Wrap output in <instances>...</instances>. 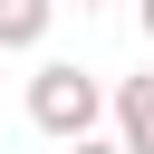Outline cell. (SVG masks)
Segmentation results:
<instances>
[{
	"instance_id": "cell-2",
	"label": "cell",
	"mask_w": 154,
	"mask_h": 154,
	"mask_svg": "<svg viewBox=\"0 0 154 154\" xmlns=\"http://www.w3.org/2000/svg\"><path fill=\"white\" fill-rule=\"evenodd\" d=\"M116 144L125 154H154V67L116 87Z\"/></svg>"
},
{
	"instance_id": "cell-4",
	"label": "cell",
	"mask_w": 154,
	"mask_h": 154,
	"mask_svg": "<svg viewBox=\"0 0 154 154\" xmlns=\"http://www.w3.org/2000/svg\"><path fill=\"white\" fill-rule=\"evenodd\" d=\"M67 154H125V144H116V135H77Z\"/></svg>"
},
{
	"instance_id": "cell-1",
	"label": "cell",
	"mask_w": 154,
	"mask_h": 154,
	"mask_svg": "<svg viewBox=\"0 0 154 154\" xmlns=\"http://www.w3.org/2000/svg\"><path fill=\"white\" fill-rule=\"evenodd\" d=\"M96 116H116V96H106L77 58H38V77H29V125L58 135V144H77V135H96Z\"/></svg>"
},
{
	"instance_id": "cell-6",
	"label": "cell",
	"mask_w": 154,
	"mask_h": 154,
	"mask_svg": "<svg viewBox=\"0 0 154 154\" xmlns=\"http://www.w3.org/2000/svg\"><path fill=\"white\" fill-rule=\"evenodd\" d=\"M77 10H96V0H77Z\"/></svg>"
},
{
	"instance_id": "cell-3",
	"label": "cell",
	"mask_w": 154,
	"mask_h": 154,
	"mask_svg": "<svg viewBox=\"0 0 154 154\" xmlns=\"http://www.w3.org/2000/svg\"><path fill=\"white\" fill-rule=\"evenodd\" d=\"M58 19V0H0V48H38Z\"/></svg>"
},
{
	"instance_id": "cell-5",
	"label": "cell",
	"mask_w": 154,
	"mask_h": 154,
	"mask_svg": "<svg viewBox=\"0 0 154 154\" xmlns=\"http://www.w3.org/2000/svg\"><path fill=\"white\" fill-rule=\"evenodd\" d=\"M135 19H144V38H154V0H135Z\"/></svg>"
}]
</instances>
